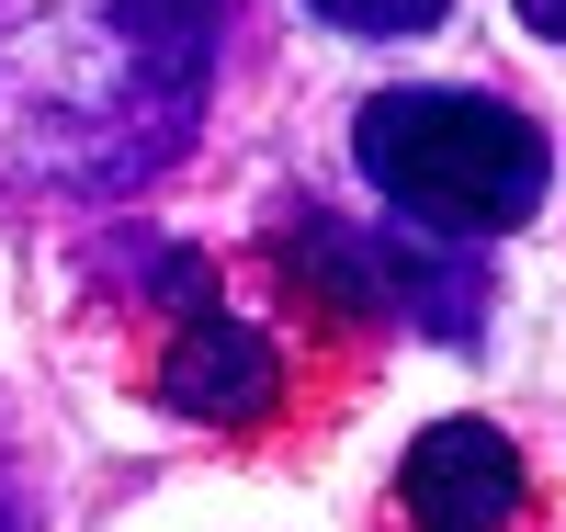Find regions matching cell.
<instances>
[{
  "label": "cell",
  "mask_w": 566,
  "mask_h": 532,
  "mask_svg": "<svg viewBox=\"0 0 566 532\" xmlns=\"http://www.w3.org/2000/svg\"><path fill=\"white\" fill-rule=\"evenodd\" d=\"M0 532H12V488H0Z\"/></svg>",
  "instance_id": "obj_7"
},
{
  "label": "cell",
  "mask_w": 566,
  "mask_h": 532,
  "mask_svg": "<svg viewBox=\"0 0 566 532\" xmlns=\"http://www.w3.org/2000/svg\"><path fill=\"white\" fill-rule=\"evenodd\" d=\"M227 0H0V170L57 192L159 181L216 103Z\"/></svg>",
  "instance_id": "obj_1"
},
{
  "label": "cell",
  "mask_w": 566,
  "mask_h": 532,
  "mask_svg": "<svg viewBox=\"0 0 566 532\" xmlns=\"http://www.w3.org/2000/svg\"><path fill=\"white\" fill-rule=\"evenodd\" d=\"M352 159L431 238H499V227H522L544 205V181H555L544 125L522 103H499V91H442V80L374 91L352 114Z\"/></svg>",
  "instance_id": "obj_2"
},
{
  "label": "cell",
  "mask_w": 566,
  "mask_h": 532,
  "mask_svg": "<svg viewBox=\"0 0 566 532\" xmlns=\"http://www.w3.org/2000/svg\"><path fill=\"white\" fill-rule=\"evenodd\" d=\"M510 12H522L533 34H555V45H566V0H510Z\"/></svg>",
  "instance_id": "obj_6"
},
{
  "label": "cell",
  "mask_w": 566,
  "mask_h": 532,
  "mask_svg": "<svg viewBox=\"0 0 566 532\" xmlns=\"http://www.w3.org/2000/svg\"><path fill=\"white\" fill-rule=\"evenodd\" d=\"M522 499H533V476H522L499 419H431L397 465V510L419 532H510Z\"/></svg>",
  "instance_id": "obj_4"
},
{
  "label": "cell",
  "mask_w": 566,
  "mask_h": 532,
  "mask_svg": "<svg viewBox=\"0 0 566 532\" xmlns=\"http://www.w3.org/2000/svg\"><path fill=\"white\" fill-rule=\"evenodd\" d=\"M306 12L340 34H419V23H442V0H306Z\"/></svg>",
  "instance_id": "obj_5"
},
{
  "label": "cell",
  "mask_w": 566,
  "mask_h": 532,
  "mask_svg": "<svg viewBox=\"0 0 566 532\" xmlns=\"http://www.w3.org/2000/svg\"><path fill=\"white\" fill-rule=\"evenodd\" d=\"M148 283L170 295V352H159V408H181V419H216V430H250V419H272V397H283V374H272V341L216 295V283L181 261V250H159L148 261Z\"/></svg>",
  "instance_id": "obj_3"
}]
</instances>
